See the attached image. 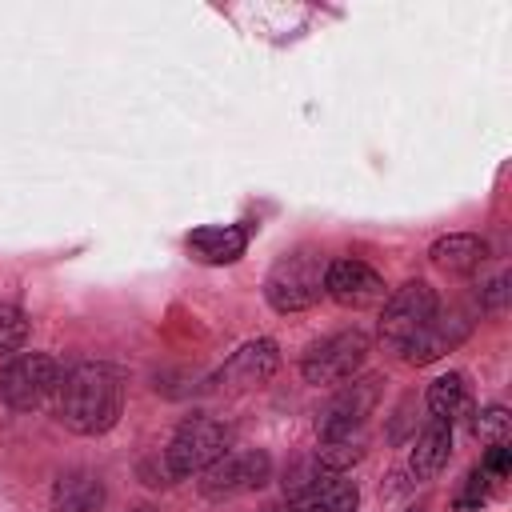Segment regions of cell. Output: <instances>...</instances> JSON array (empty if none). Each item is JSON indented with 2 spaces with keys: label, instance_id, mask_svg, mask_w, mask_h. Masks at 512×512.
Wrapping results in <instances>:
<instances>
[{
  "label": "cell",
  "instance_id": "19",
  "mask_svg": "<svg viewBox=\"0 0 512 512\" xmlns=\"http://www.w3.org/2000/svg\"><path fill=\"white\" fill-rule=\"evenodd\" d=\"M360 456H364V436H356V440H320V448H316V460L328 472H344Z\"/></svg>",
  "mask_w": 512,
  "mask_h": 512
},
{
  "label": "cell",
  "instance_id": "18",
  "mask_svg": "<svg viewBox=\"0 0 512 512\" xmlns=\"http://www.w3.org/2000/svg\"><path fill=\"white\" fill-rule=\"evenodd\" d=\"M28 340V316L16 308V304H4L0 300V360L20 352Z\"/></svg>",
  "mask_w": 512,
  "mask_h": 512
},
{
  "label": "cell",
  "instance_id": "24",
  "mask_svg": "<svg viewBox=\"0 0 512 512\" xmlns=\"http://www.w3.org/2000/svg\"><path fill=\"white\" fill-rule=\"evenodd\" d=\"M408 512H428V508H408Z\"/></svg>",
  "mask_w": 512,
  "mask_h": 512
},
{
  "label": "cell",
  "instance_id": "17",
  "mask_svg": "<svg viewBox=\"0 0 512 512\" xmlns=\"http://www.w3.org/2000/svg\"><path fill=\"white\" fill-rule=\"evenodd\" d=\"M424 404H428L432 420L452 424V420L464 412V404H468V384H464V376H460V372H444V376H436V380L428 384Z\"/></svg>",
  "mask_w": 512,
  "mask_h": 512
},
{
  "label": "cell",
  "instance_id": "11",
  "mask_svg": "<svg viewBox=\"0 0 512 512\" xmlns=\"http://www.w3.org/2000/svg\"><path fill=\"white\" fill-rule=\"evenodd\" d=\"M276 368H280V348H276V340L260 336V340L244 344L240 352H232V360L220 368V384H228V388H256Z\"/></svg>",
  "mask_w": 512,
  "mask_h": 512
},
{
  "label": "cell",
  "instance_id": "2",
  "mask_svg": "<svg viewBox=\"0 0 512 512\" xmlns=\"http://www.w3.org/2000/svg\"><path fill=\"white\" fill-rule=\"evenodd\" d=\"M324 272H328V256L316 244H300L284 252L264 276V300L276 312H304L324 296Z\"/></svg>",
  "mask_w": 512,
  "mask_h": 512
},
{
  "label": "cell",
  "instance_id": "7",
  "mask_svg": "<svg viewBox=\"0 0 512 512\" xmlns=\"http://www.w3.org/2000/svg\"><path fill=\"white\" fill-rule=\"evenodd\" d=\"M380 392H384V380L380 376H364V380L344 384L320 408V416H316L320 440H356V436H364V424H368V416L380 404Z\"/></svg>",
  "mask_w": 512,
  "mask_h": 512
},
{
  "label": "cell",
  "instance_id": "20",
  "mask_svg": "<svg viewBox=\"0 0 512 512\" xmlns=\"http://www.w3.org/2000/svg\"><path fill=\"white\" fill-rule=\"evenodd\" d=\"M324 476H332L316 456H308V460H296L288 472H284V496L288 500H296V496H304L312 484H320Z\"/></svg>",
  "mask_w": 512,
  "mask_h": 512
},
{
  "label": "cell",
  "instance_id": "3",
  "mask_svg": "<svg viewBox=\"0 0 512 512\" xmlns=\"http://www.w3.org/2000/svg\"><path fill=\"white\" fill-rule=\"evenodd\" d=\"M228 444H232L228 424H220V420H212V416H188V420L172 432V440H168V448H164V472H168L172 480L200 476L204 468H212V464L228 452Z\"/></svg>",
  "mask_w": 512,
  "mask_h": 512
},
{
  "label": "cell",
  "instance_id": "22",
  "mask_svg": "<svg viewBox=\"0 0 512 512\" xmlns=\"http://www.w3.org/2000/svg\"><path fill=\"white\" fill-rule=\"evenodd\" d=\"M508 468H512V448H508V444H488V452H484V472H488V476H508Z\"/></svg>",
  "mask_w": 512,
  "mask_h": 512
},
{
  "label": "cell",
  "instance_id": "13",
  "mask_svg": "<svg viewBox=\"0 0 512 512\" xmlns=\"http://www.w3.org/2000/svg\"><path fill=\"white\" fill-rule=\"evenodd\" d=\"M104 480L88 468H68L52 484V512H104Z\"/></svg>",
  "mask_w": 512,
  "mask_h": 512
},
{
  "label": "cell",
  "instance_id": "23",
  "mask_svg": "<svg viewBox=\"0 0 512 512\" xmlns=\"http://www.w3.org/2000/svg\"><path fill=\"white\" fill-rule=\"evenodd\" d=\"M504 300H508V276H496V280H488V284H484V292H480V308H488V312H500V308H504Z\"/></svg>",
  "mask_w": 512,
  "mask_h": 512
},
{
  "label": "cell",
  "instance_id": "25",
  "mask_svg": "<svg viewBox=\"0 0 512 512\" xmlns=\"http://www.w3.org/2000/svg\"><path fill=\"white\" fill-rule=\"evenodd\" d=\"M264 512H284V508H264Z\"/></svg>",
  "mask_w": 512,
  "mask_h": 512
},
{
  "label": "cell",
  "instance_id": "4",
  "mask_svg": "<svg viewBox=\"0 0 512 512\" xmlns=\"http://www.w3.org/2000/svg\"><path fill=\"white\" fill-rule=\"evenodd\" d=\"M64 368L48 352H20L0 368V404L12 412H32L56 396Z\"/></svg>",
  "mask_w": 512,
  "mask_h": 512
},
{
  "label": "cell",
  "instance_id": "16",
  "mask_svg": "<svg viewBox=\"0 0 512 512\" xmlns=\"http://www.w3.org/2000/svg\"><path fill=\"white\" fill-rule=\"evenodd\" d=\"M448 456H452V424L432 420V424L416 436V444H412V452H408V472H412V480H432V476H440L444 464H448Z\"/></svg>",
  "mask_w": 512,
  "mask_h": 512
},
{
  "label": "cell",
  "instance_id": "1",
  "mask_svg": "<svg viewBox=\"0 0 512 512\" xmlns=\"http://www.w3.org/2000/svg\"><path fill=\"white\" fill-rule=\"evenodd\" d=\"M124 392L128 376L116 364L84 360L64 372L56 388V416L76 436H104L108 428H116L124 412Z\"/></svg>",
  "mask_w": 512,
  "mask_h": 512
},
{
  "label": "cell",
  "instance_id": "21",
  "mask_svg": "<svg viewBox=\"0 0 512 512\" xmlns=\"http://www.w3.org/2000/svg\"><path fill=\"white\" fill-rule=\"evenodd\" d=\"M508 428H512V416H508L504 404H488V408L476 412V420H472V432H476L480 440H488V444H508Z\"/></svg>",
  "mask_w": 512,
  "mask_h": 512
},
{
  "label": "cell",
  "instance_id": "10",
  "mask_svg": "<svg viewBox=\"0 0 512 512\" xmlns=\"http://www.w3.org/2000/svg\"><path fill=\"white\" fill-rule=\"evenodd\" d=\"M468 328H472V320H468L464 312H448V316L436 312L432 324L400 348V356H404L408 364H432V360H440L444 352H452V348L468 336Z\"/></svg>",
  "mask_w": 512,
  "mask_h": 512
},
{
  "label": "cell",
  "instance_id": "9",
  "mask_svg": "<svg viewBox=\"0 0 512 512\" xmlns=\"http://www.w3.org/2000/svg\"><path fill=\"white\" fill-rule=\"evenodd\" d=\"M384 276L376 268H368L364 260H352V256H340V260H328V272H324V296H332L340 308H372L384 300Z\"/></svg>",
  "mask_w": 512,
  "mask_h": 512
},
{
  "label": "cell",
  "instance_id": "12",
  "mask_svg": "<svg viewBox=\"0 0 512 512\" xmlns=\"http://www.w3.org/2000/svg\"><path fill=\"white\" fill-rule=\"evenodd\" d=\"M248 236H252L248 224H208V228H196L188 236V252L200 264H232L244 256Z\"/></svg>",
  "mask_w": 512,
  "mask_h": 512
},
{
  "label": "cell",
  "instance_id": "6",
  "mask_svg": "<svg viewBox=\"0 0 512 512\" xmlns=\"http://www.w3.org/2000/svg\"><path fill=\"white\" fill-rule=\"evenodd\" d=\"M440 312V300H436V288L428 280H408L400 284L388 300H384V316H380V340L400 352L412 336H420L432 316Z\"/></svg>",
  "mask_w": 512,
  "mask_h": 512
},
{
  "label": "cell",
  "instance_id": "8",
  "mask_svg": "<svg viewBox=\"0 0 512 512\" xmlns=\"http://www.w3.org/2000/svg\"><path fill=\"white\" fill-rule=\"evenodd\" d=\"M200 492L208 500H224V496H240V492H256L272 480V460L260 448L248 452H224L212 468L200 472Z\"/></svg>",
  "mask_w": 512,
  "mask_h": 512
},
{
  "label": "cell",
  "instance_id": "14",
  "mask_svg": "<svg viewBox=\"0 0 512 512\" xmlns=\"http://www.w3.org/2000/svg\"><path fill=\"white\" fill-rule=\"evenodd\" d=\"M428 260H432L440 272H448V276H468V272L484 268V260H488V240H480V236H472V232H448V236H440V240L428 248Z\"/></svg>",
  "mask_w": 512,
  "mask_h": 512
},
{
  "label": "cell",
  "instance_id": "26",
  "mask_svg": "<svg viewBox=\"0 0 512 512\" xmlns=\"http://www.w3.org/2000/svg\"><path fill=\"white\" fill-rule=\"evenodd\" d=\"M136 512H148V508H136Z\"/></svg>",
  "mask_w": 512,
  "mask_h": 512
},
{
  "label": "cell",
  "instance_id": "5",
  "mask_svg": "<svg viewBox=\"0 0 512 512\" xmlns=\"http://www.w3.org/2000/svg\"><path fill=\"white\" fill-rule=\"evenodd\" d=\"M368 360V336L360 328L348 332H332L324 340H316L304 356H300V372L308 384L328 388V384H344L352 380Z\"/></svg>",
  "mask_w": 512,
  "mask_h": 512
},
{
  "label": "cell",
  "instance_id": "15",
  "mask_svg": "<svg viewBox=\"0 0 512 512\" xmlns=\"http://www.w3.org/2000/svg\"><path fill=\"white\" fill-rule=\"evenodd\" d=\"M356 508H360V488L344 480V472H332L320 484H312L304 496L288 500V512H356Z\"/></svg>",
  "mask_w": 512,
  "mask_h": 512
}]
</instances>
